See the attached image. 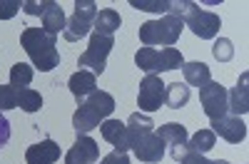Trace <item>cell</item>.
Returning <instances> with one entry per match:
<instances>
[{
  "label": "cell",
  "instance_id": "obj_1",
  "mask_svg": "<svg viewBox=\"0 0 249 164\" xmlns=\"http://www.w3.org/2000/svg\"><path fill=\"white\" fill-rule=\"evenodd\" d=\"M20 48L28 52L33 67H37L40 72H50L60 65L57 37L48 35L43 28H25L20 35Z\"/></svg>",
  "mask_w": 249,
  "mask_h": 164
},
{
  "label": "cell",
  "instance_id": "obj_2",
  "mask_svg": "<svg viewBox=\"0 0 249 164\" xmlns=\"http://www.w3.org/2000/svg\"><path fill=\"white\" fill-rule=\"evenodd\" d=\"M115 110V97L105 90H95L82 102H77V110L72 115V127L77 134H88L100 127Z\"/></svg>",
  "mask_w": 249,
  "mask_h": 164
},
{
  "label": "cell",
  "instance_id": "obj_3",
  "mask_svg": "<svg viewBox=\"0 0 249 164\" xmlns=\"http://www.w3.org/2000/svg\"><path fill=\"white\" fill-rule=\"evenodd\" d=\"M167 13L179 17L199 40H214L219 28H222V20H219L217 13L199 10V5L192 3V0H170V10Z\"/></svg>",
  "mask_w": 249,
  "mask_h": 164
},
{
  "label": "cell",
  "instance_id": "obj_4",
  "mask_svg": "<svg viewBox=\"0 0 249 164\" xmlns=\"http://www.w3.org/2000/svg\"><path fill=\"white\" fill-rule=\"evenodd\" d=\"M184 30V23L175 15H164L160 20H147V23L140 25V43L144 48H155V45H162V48H175L177 40Z\"/></svg>",
  "mask_w": 249,
  "mask_h": 164
},
{
  "label": "cell",
  "instance_id": "obj_5",
  "mask_svg": "<svg viewBox=\"0 0 249 164\" xmlns=\"http://www.w3.org/2000/svg\"><path fill=\"white\" fill-rule=\"evenodd\" d=\"M135 63L142 72L147 75H160V72H170V70H179L184 65V57L177 48H140L135 55Z\"/></svg>",
  "mask_w": 249,
  "mask_h": 164
},
{
  "label": "cell",
  "instance_id": "obj_6",
  "mask_svg": "<svg viewBox=\"0 0 249 164\" xmlns=\"http://www.w3.org/2000/svg\"><path fill=\"white\" fill-rule=\"evenodd\" d=\"M112 48H115V37L112 35H97V33H92L90 43H88V50L80 55L77 65L80 67H90V72L97 77V75L105 72L107 55L112 52Z\"/></svg>",
  "mask_w": 249,
  "mask_h": 164
},
{
  "label": "cell",
  "instance_id": "obj_7",
  "mask_svg": "<svg viewBox=\"0 0 249 164\" xmlns=\"http://www.w3.org/2000/svg\"><path fill=\"white\" fill-rule=\"evenodd\" d=\"M95 15H97V3L95 0H77L75 3V13L68 17L65 30H62V37L68 43H77V40L88 37L92 23H95Z\"/></svg>",
  "mask_w": 249,
  "mask_h": 164
},
{
  "label": "cell",
  "instance_id": "obj_8",
  "mask_svg": "<svg viewBox=\"0 0 249 164\" xmlns=\"http://www.w3.org/2000/svg\"><path fill=\"white\" fill-rule=\"evenodd\" d=\"M199 102L210 119H219L230 112V92L214 80H210L204 87H199Z\"/></svg>",
  "mask_w": 249,
  "mask_h": 164
},
{
  "label": "cell",
  "instance_id": "obj_9",
  "mask_svg": "<svg viewBox=\"0 0 249 164\" xmlns=\"http://www.w3.org/2000/svg\"><path fill=\"white\" fill-rule=\"evenodd\" d=\"M164 105V82L160 75H144L137 92V107L144 115H152Z\"/></svg>",
  "mask_w": 249,
  "mask_h": 164
},
{
  "label": "cell",
  "instance_id": "obj_10",
  "mask_svg": "<svg viewBox=\"0 0 249 164\" xmlns=\"http://www.w3.org/2000/svg\"><path fill=\"white\" fill-rule=\"evenodd\" d=\"M157 137L164 142V147H167L170 157L175 162H179L184 154H187V139H190V134H187L184 125H179V122H167V125H162L157 130Z\"/></svg>",
  "mask_w": 249,
  "mask_h": 164
},
{
  "label": "cell",
  "instance_id": "obj_11",
  "mask_svg": "<svg viewBox=\"0 0 249 164\" xmlns=\"http://www.w3.org/2000/svg\"><path fill=\"white\" fill-rule=\"evenodd\" d=\"M130 149H132L135 159H140L144 164H160L164 157V142L157 137V132H150V134L140 137Z\"/></svg>",
  "mask_w": 249,
  "mask_h": 164
},
{
  "label": "cell",
  "instance_id": "obj_12",
  "mask_svg": "<svg viewBox=\"0 0 249 164\" xmlns=\"http://www.w3.org/2000/svg\"><path fill=\"white\" fill-rule=\"evenodd\" d=\"M212 132L219 134L224 142H230V145H239V142L247 139V125L242 117H234V115H224L219 119H212Z\"/></svg>",
  "mask_w": 249,
  "mask_h": 164
},
{
  "label": "cell",
  "instance_id": "obj_13",
  "mask_svg": "<svg viewBox=\"0 0 249 164\" xmlns=\"http://www.w3.org/2000/svg\"><path fill=\"white\" fill-rule=\"evenodd\" d=\"M97 159H100V147L88 134H77L75 145L65 154V164H97Z\"/></svg>",
  "mask_w": 249,
  "mask_h": 164
},
{
  "label": "cell",
  "instance_id": "obj_14",
  "mask_svg": "<svg viewBox=\"0 0 249 164\" xmlns=\"http://www.w3.org/2000/svg\"><path fill=\"white\" fill-rule=\"evenodd\" d=\"M100 134H102L105 142H110L117 152H127L130 149V137H127V127H124V122L107 117L100 125Z\"/></svg>",
  "mask_w": 249,
  "mask_h": 164
},
{
  "label": "cell",
  "instance_id": "obj_15",
  "mask_svg": "<svg viewBox=\"0 0 249 164\" xmlns=\"http://www.w3.org/2000/svg\"><path fill=\"white\" fill-rule=\"evenodd\" d=\"M60 154H62V149H60L57 142L43 139V142H37V145L28 147L25 162H28V164H55V162L60 159Z\"/></svg>",
  "mask_w": 249,
  "mask_h": 164
},
{
  "label": "cell",
  "instance_id": "obj_16",
  "mask_svg": "<svg viewBox=\"0 0 249 164\" xmlns=\"http://www.w3.org/2000/svg\"><path fill=\"white\" fill-rule=\"evenodd\" d=\"M68 87H70L72 97H75L77 102H82L88 95H92V92L97 90V77H95L90 70H80V72H75V75L68 80Z\"/></svg>",
  "mask_w": 249,
  "mask_h": 164
},
{
  "label": "cell",
  "instance_id": "obj_17",
  "mask_svg": "<svg viewBox=\"0 0 249 164\" xmlns=\"http://www.w3.org/2000/svg\"><path fill=\"white\" fill-rule=\"evenodd\" d=\"M43 30L53 37H57L62 30H65V23H68V17H65V10L60 8V3H55V0H50L45 13H43Z\"/></svg>",
  "mask_w": 249,
  "mask_h": 164
},
{
  "label": "cell",
  "instance_id": "obj_18",
  "mask_svg": "<svg viewBox=\"0 0 249 164\" xmlns=\"http://www.w3.org/2000/svg\"><path fill=\"white\" fill-rule=\"evenodd\" d=\"M124 127H127L130 147H132L140 137L155 132V127H157V125L152 122V117H150V115H144V112H135V115H130V119H127V122H124Z\"/></svg>",
  "mask_w": 249,
  "mask_h": 164
},
{
  "label": "cell",
  "instance_id": "obj_19",
  "mask_svg": "<svg viewBox=\"0 0 249 164\" xmlns=\"http://www.w3.org/2000/svg\"><path fill=\"white\" fill-rule=\"evenodd\" d=\"M247 82H249V75L242 72L239 82H237V87L230 92V112L234 117H244L249 112V90H247Z\"/></svg>",
  "mask_w": 249,
  "mask_h": 164
},
{
  "label": "cell",
  "instance_id": "obj_20",
  "mask_svg": "<svg viewBox=\"0 0 249 164\" xmlns=\"http://www.w3.org/2000/svg\"><path fill=\"white\" fill-rule=\"evenodd\" d=\"M182 75H184V85L187 87H204L207 82L212 80V72H210V65H204V63H184L182 65Z\"/></svg>",
  "mask_w": 249,
  "mask_h": 164
},
{
  "label": "cell",
  "instance_id": "obj_21",
  "mask_svg": "<svg viewBox=\"0 0 249 164\" xmlns=\"http://www.w3.org/2000/svg\"><path fill=\"white\" fill-rule=\"evenodd\" d=\"M120 25H122V17H120V13L112 10V8L97 10L95 23H92V28H95L97 35H115V33L120 30Z\"/></svg>",
  "mask_w": 249,
  "mask_h": 164
},
{
  "label": "cell",
  "instance_id": "obj_22",
  "mask_svg": "<svg viewBox=\"0 0 249 164\" xmlns=\"http://www.w3.org/2000/svg\"><path fill=\"white\" fill-rule=\"evenodd\" d=\"M190 102V87L184 82H170L164 85V105L170 110H182Z\"/></svg>",
  "mask_w": 249,
  "mask_h": 164
},
{
  "label": "cell",
  "instance_id": "obj_23",
  "mask_svg": "<svg viewBox=\"0 0 249 164\" xmlns=\"http://www.w3.org/2000/svg\"><path fill=\"white\" fill-rule=\"evenodd\" d=\"M217 145V134L212 130H199L195 132L190 139H187V152H197V154H207L212 147Z\"/></svg>",
  "mask_w": 249,
  "mask_h": 164
},
{
  "label": "cell",
  "instance_id": "obj_24",
  "mask_svg": "<svg viewBox=\"0 0 249 164\" xmlns=\"http://www.w3.org/2000/svg\"><path fill=\"white\" fill-rule=\"evenodd\" d=\"M15 97H18V107L23 112H37L43 107V95L33 87H23V90H15Z\"/></svg>",
  "mask_w": 249,
  "mask_h": 164
},
{
  "label": "cell",
  "instance_id": "obj_25",
  "mask_svg": "<svg viewBox=\"0 0 249 164\" xmlns=\"http://www.w3.org/2000/svg\"><path fill=\"white\" fill-rule=\"evenodd\" d=\"M33 75H35L33 65H28V63H15V65L10 67V87H15V90L28 87L30 82H33Z\"/></svg>",
  "mask_w": 249,
  "mask_h": 164
},
{
  "label": "cell",
  "instance_id": "obj_26",
  "mask_svg": "<svg viewBox=\"0 0 249 164\" xmlns=\"http://www.w3.org/2000/svg\"><path fill=\"white\" fill-rule=\"evenodd\" d=\"M212 55H214V60H219V63H230V60L234 57V45H232V40H230V37L214 40Z\"/></svg>",
  "mask_w": 249,
  "mask_h": 164
},
{
  "label": "cell",
  "instance_id": "obj_27",
  "mask_svg": "<svg viewBox=\"0 0 249 164\" xmlns=\"http://www.w3.org/2000/svg\"><path fill=\"white\" fill-rule=\"evenodd\" d=\"M130 5L137 10H147V13H167L170 0H132Z\"/></svg>",
  "mask_w": 249,
  "mask_h": 164
},
{
  "label": "cell",
  "instance_id": "obj_28",
  "mask_svg": "<svg viewBox=\"0 0 249 164\" xmlns=\"http://www.w3.org/2000/svg\"><path fill=\"white\" fill-rule=\"evenodd\" d=\"M15 107H18L15 87H10V85H0V112H5V110H15Z\"/></svg>",
  "mask_w": 249,
  "mask_h": 164
},
{
  "label": "cell",
  "instance_id": "obj_29",
  "mask_svg": "<svg viewBox=\"0 0 249 164\" xmlns=\"http://www.w3.org/2000/svg\"><path fill=\"white\" fill-rule=\"evenodd\" d=\"M20 8H23V3H20V0H0V20L15 17Z\"/></svg>",
  "mask_w": 249,
  "mask_h": 164
},
{
  "label": "cell",
  "instance_id": "obj_30",
  "mask_svg": "<svg viewBox=\"0 0 249 164\" xmlns=\"http://www.w3.org/2000/svg\"><path fill=\"white\" fill-rule=\"evenodd\" d=\"M48 3H50V0H43V3H37V0H25V3H23V10H25L28 15H40V17H43Z\"/></svg>",
  "mask_w": 249,
  "mask_h": 164
},
{
  "label": "cell",
  "instance_id": "obj_31",
  "mask_svg": "<svg viewBox=\"0 0 249 164\" xmlns=\"http://www.w3.org/2000/svg\"><path fill=\"white\" fill-rule=\"evenodd\" d=\"M100 164H130V157H127V152H117V149H112L110 154L102 157Z\"/></svg>",
  "mask_w": 249,
  "mask_h": 164
},
{
  "label": "cell",
  "instance_id": "obj_32",
  "mask_svg": "<svg viewBox=\"0 0 249 164\" xmlns=\"http://www.w3.org/2000/svg\"><path fill=\"white\" fill-rule=\"evenodd\" d=\"M8 142H10V122L3 112H0V149H3Z\"/></svg>",
  "mask_w": 249,
  "mask_h": 164
},
{
  "label": "cell",
  "instance_id": "obj_33",
  "mask_svg": "<svg viewBox=\"0 0 249 164\" xmlns=\"http://www.w3.org/2000/svg\"><path fill=\"white\" fill-rule=\"evenodd\" d=\"M179 162H182V164H214V162L207 159L204 154H197V152H187Z\"/></svg>",
  "mask_w": 249,
  "mask_h": 164
},
{
  "label": "cell",
  "instance_id": "obj_34",
  "mask_svg": "<svg viewBox=\"0 0 249 164\" xmlns=\"http://www.w3.org/2000/svg\"><path fill=\"white\" fill-rule=\"evenodd\" d=\"M214 164H230V162H227V159H214Z\"/></svg>",
  "mask_w": 249,
  "mask_h": 164
}]
</instances>
